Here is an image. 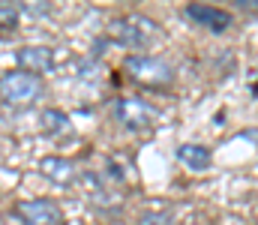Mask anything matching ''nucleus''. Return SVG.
Wrapping results in <instances>:
<instances>
[{"label": "nucleus", "mask_w": 258, "mask_h": 225, "mask_svg": "<svg viewBox=\"0 0 258 225\" xmlns=\"http://www.w3.org/2000/svg\"><path fill=\"white\" fill-rule=\"evenodd\" d=\"M45 84L39 75H30L24 69H12V72L0 75V99L6 105H30L42 96Z\"/></svg>", "instance_id": "f257e3e1"}, {"label": "nucleus", "mask_w": 258, "mask_h": 225, "mask_svg": "<svg viewBox=\"0 0 258 225\" xmlns=\"http://www.w3.org/2000/svg\"><path fill=\"white\" fill-rule=\"evenodd\" d=\"M123 69L138 84H147V87H165L174 78L171 63H165L162 57H153V54H129V57H123Z\"/></svg>", "instance_id": "f03ea898"}, {"label": "nucleus", "mask_w": 258, "mask_h": 225, "mask_svg": "<svg viewBox=\"0 0 258 225\" xmlns=\"http://www.w3.org/2000/svg\"><path fill=\"white\" fill-rule=\"evenodd\" d=\"M114 114H117L120 126H126V129H132V132L150 129V126L159 120L156 105H150V102H144V99H135V96L117 99V102H114Z\"/></svg>", "instance_id": "7ed1b4c3"}, {"label": "nucleus", "mask_w": 258, "mask_h": 225, "mask_svg": "<svg viewBox=\"0 0 258 225\" xmlns=\"http://www.w3.org/2000/svg\"><path fill=\"white\" fill-rule=\"evenodd\" d=\"M135 24H138V27H132V18H117V21H111L108 33H111L114 42H120V45H126V48H141V45H147L150 39L159 36V30H156L153 21H144V18L135 15Z\"/></svg>", "instance_id": "20e7f679"}, {"label": "nucleus", "mask_w": 258, "mask_h": 225, "mask_svg": "<svg viewBox=\"0 0 258 225\" xmlns=\"http://www.w3.org/2000/svg\"><path fill=\"white\" fill-rule=\"evenodd\" d=\"M15 216L24 225H63V210L51 198H30L15 204Z\"/></svg>", "instance_id": "39448f33"}, {"label": "nucleus", "mask_w": 258, "mask_h": 225, "mask_svg": "<svg viewBox=\"0 0 258 225\" xmlns=\"http://www.w3.org/2000/svg\"><path fill=\"white\" fill-rule=\"evenodd\" d=\"M186 18L195 21L198 27L210 30V33H225L231 27V12L228 9H219V6H207V3H189L186 9Z\"/></svg>", "instance_id": "423d86ee"}, {"label": "nucleus", "mask_w": 258, "mask_h": 225, "mask_svg": "<svg viewBox=\"0 0 258 225\" xmlns=\"http://www.w3.org/2000/svg\"><path fill=\"white\" fill-rule=\"evenodd\" d=\"M15 60H18V66L24 72H30V75H45V72H51V66H54L51 48H45V45H24V48L15 51Z\"/></svg>", "instance_id": "0eeeda50"}, {"label": "nucleus", "mask_w": 258, "mask_h": 225, "mask_svg": "<svg viewBox=\"0 0 258 225\" xmlns=\"http://www.w3.org/2000/svg\"><path fill=\"white\" fill-rule=\"evenodd\" d=\"M39 168H42V174H45L48 180H54V183H60V186H66V183L75 180V165H72L69 159H63V156H45Z\"/></svg>", "instance_id": "6e6552de"}, {"label": "nucleus", "mask_w": 258, "mask_h": 225, "mask_svg": "<svg viewBox=\"0 0 258 225\" xmlns=\"http://www.w3.org/2000/svg\"><path fill=\"white\" fill-rule=\"evenodd\" d=\"M177 159L189 168V171H207L213 162V153L201 144H180L177 147Z\"/></svg>", "instance_id": "1a4fd4ad"}, {"label": "nucleus", "mask_w": 258, "mask_h": 225, "mask_svg": "<svg viewBox=\"0 0 258 225\" xmlns=\"http://www.w3.org/2000/svg\"><path fill=\"white\" fill-rule=\"evenodd\" d=\"M39 120H42V129L51 132V135H63V132H69V117H66L63 111H57V108L42 111Z\"/></svg>", "instance_id": "9d476101"}, {"label": "nucleus", "mask_w": 258, "mask_h": 225, "mask_svg": "<svg viewBox=\"0 0 258 225\" xmlns=\"http://www.w3.org/2000/svg\"><path fill=\"white\" fill-rule=\"evenodd\" d=\"M18 18H21V6H15V3H3L0 6V30H15Z\"/></svg>", "instance_id": "9b49d317"}, {"label": "nucleus", "mask_w": 258, "mask_h": 225, "mask_svg": "<svg viewBox=\"0 0 258 225\" xmlns=\"http://www.w3.org/2000/svg\"><path fill=\"white\" fill-rule=\"evenodd\" d=\"M138 225H171V216L168 213H141Z\"/></svg>", "instance_id": "f8f14e48"}]
</instances>
